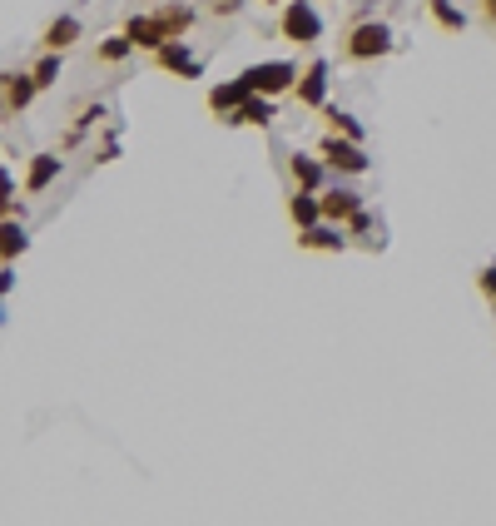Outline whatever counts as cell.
I'll return each instance as SVG.
<instances>
[{
  "mask_svg": "<svg viewBox=\"0 0 496 526\" xmlns=\"http://www.w3.org/2000/svg\"><path fill=\"white\" fill-rule=\"evenodd\" d=\"M25 249H30V234H25L15 219H5V229H0V259L15 263L20 254H25Z\"/></svg>",
  "mask_w": 496,
  "mask_h": 526,
  "instance_id": "d6986e66",
  "label": "cell"
},
{
  "mask_svg": "<svg viewBox=\"0 0 496 526\" xmlns=\"http://www.w3.org/2000/svg\"><path fill=\"white\" fill-rule=\"evenodd\" d=\"M60 169H65V159L60 154H35L30 159V169H25V194L35 199V194H45L55 179H60Z\"/></svg>",
  "mask_w": 496,
  "mask_h": 526,
  "instance_id": "5bb4252c",
  "label": "cell"
},
{
  "mask_svg": "<svg viewBox=\"0 0 496 526\" xmlns=\"http://www.w3.org/2000/svg\"><path fill=\"white\" fill-rule=\"evenodd\" d=\"M124 35H129L139 50H149V55L169 45V40H164V30H159V20H154V10H149V15H129V20H124Z\"/></svg>",
  "mask_w": 496,
  "mask_h": 526,
  "instance_id": "2e32d148",
  "label": "cell"
},
{
  "mask_svg": "<svg viewBox=\"0 0 496 526\" xmlns=\"http://www.w3.org/2000/svg\"><path fill=\"white\" fill-rule=\"evenodd\" d=\"M80 35H85L80 15H55V20L40 30V50H55V55H65V50H70Z\"/></svg>",
  "mask_w": 496,
  "mask_h": 526,
  "instance_id": "7c38bea8",
  "label": "cell"
},
{
  "mask_svg": "<svg viewBox=\"0 0 496 526\" xmlns=\"http://www.w3.org/2000/svg\"><path fill=\"white\" fill-rule=\"evenodd\" d=\"M427 10H432V20L447 30V35H457V30H467V15L452 5V0H427Z\"/></svg>",
  "mask_w": 496,
  "mask_h": 526,
  "instance_id": "44dd1931",
  "label": "cell"
},
{
  "mask_svg": "<svg viewBox=\"0 0 496 526\" xmlns=\"http://www.w3.org/2000/svg\"><path fill=\"white\" fill-rule=\"evenodd\" d=\"M244 100H253V90H248L244 80H239V75H234V80H224V85H214V90H209V100H204V105H209V110H214V115H219V120H229V115H234V110H239V105H244Z\"/></svg>",
  "mask_w": 496,
  "mask_h": 526,
  "instance_id": "4fadbf2b",
  "label": "cell"
},
{
  "mask_svg": "<svg viewBox=\"0 0 496 526\" xmlns=\"http://www.w3.org/2000/svg\"><path fill=\"white\" fill-rule=\"evenodd\" d=\"M278 35H283L288 45L313 50V45L323 40V10H318L313 0H288L283 15H278Z\"/></svg>",
  "mask_w": 496,
  "mask_h": 526,
  "instance_id": "3957f363",
  "label": "cell"
},
{
  "mask_svg": "<svg viewBox=\"0 0 496 526\" xmlns=\"http://www.w3.org/2000/svg\"><path fill=\"white\" fill-rule=\"evenodd\" d=\"M482 15H487V20L496 25V0H482Z\"/></svg>",
  "mask_w": 496,
  "mask_h": 526,
  "instance_id": "4316f807",
  "label": "cell"
},
{
  "mask_svg": "<svg viewBox=\"0 0 496 526\" xmlns=\"http://www.w3.org/2000/svg\"><path fill=\"white\" fill-rule=\"evenodd\" d=\"M318 154H323V164H328L333 174H368L372 169L368 149H363L358 139H343V134H323V139H318Z\"/></svg>",
  "mask_w": 496,
  "mask_h": 526,
  "instance_id": "277c9868",
  "label": "cell"
},
{
  "mask_svg": "<svg viewBox=\"0 0 496 526\" xmlns=\"http://www.w3.org/2000/svg\"><path fill=\"white\" fill-rule=\"evenodd\" d=\"M288 174H293V189H313V194L328 189V164H323V154H303V149H293Z\"/></svg>",
  "mask_w": 496,
  "mask_h": 526,
  "instance_id": "9c48e42d",
  "label": "cell"
},
{
  "mask_svg": "<svg viewBox=\"0 0 496 526\" xmlns=\"http://www.w3.org/2000/svg\"><path fill=\"white\" fill-rule=\"evenodd\" d=\"M0 90H5V115H20V110H30V100L40 95V85H35V75H30V70H5Z\"/></svg>",
  "mask_w": 496,
  "mask_h": 526,
  "instance_id": "8fae6325",
  "label": "cell"
},
{
  "mask_svg": "<svg viewBox=\"0 0 496 526\" xmlns=\"http://www.w3.org/2000/svg\"><path fill=\"white\" fill-rule=\"evenodd\" d=\"M154 20H159V30H164V40H184V35L194 30V20H199V10H194V5H184V0H164V5L154 10Z\"/></svg>",
  "mask_w": 496,
  "mask_h": 526,
  "instance_id": "30bf717a",
  "label": "cell"
},
{
  "mask_svg": "<svg viewBox=\"0 0 496 526\" xmlns=\"http://www.w3.org/2000/svg\"><path fill=\"white\" fill-rule=\"evenodd\" d=\"M348 234H353V239H363V244H382V239H372V234H377V219H372L368 209L348 219Z\"/></svg>",
  "mask_w": 496,
  "mask_h": 526,
  "instance_id": "cb8c5ba5",
  "label": "cell"
},
{
  "mask_svg": "<svg viewBox=\"0 0 496 526\" xmlns=\"http://www.w3.org/2000/svg\"><path fill=\"white\" fill-rule=\"evenodd\" d=\"M288 219H293V229H313V224H323V194H313V189H293V194H288Z\"/></svg>",
  "mask_w": 496,
  "mask_h": 526,
  "instance_id": "9a60e30c",
  "label": "cell"
},
{
  "mask_svg": "<svg viewBox=\"0 0 496 526\" xmlns=\"http://www.w3.org/2000/svg\"><path fill=\"white\" fill-rule=\"evenodd\" d=\"M363 209H368V199H363L358 189H343V184H328V189H323V219H328V224H343V229H348V219L363 214Z\"/></svg>",
  "mask_w": 496,
  "mask_h": 526,
  "instance_id": "52a82bcc",
  "label": "cell"
},
{
  "mask_svg": "<svg viewBox=\"0 0 496 526\" xmlns=\"http://www.w3.org/2000/svg\"><path fill=\"white\" fill-rule=\"evenodd\" d=\"M477 288H482V298L496 308V263H487V268H477Z\"/></svg>",
  "mask_w": 496,
  "mask_h": 526,
  "instance_id": "d4e9b609",
  "label": "cell"
},
{
  "mask_svg": "<svg viewBox=\"0 0 496 526\" xmlns=\"http://www.w3.org/2000/svg\"><path fill=\"white\" fill-rule=\"evenodd\" d=\"M258 5H288V0H258Z\"/></svg>",
  "mask_w": 496,
  "mask_h": 526,
  "instance_id": "83f0119b",
  "label": "cell"
},
{
  "mask_svg": "<svg viewBox=\"0 0 496 526\" xmlns=\"http://www.w3.org/2000/svg\"><path fill=\"white\" fill-rule=\"evenodd\" d=\"M154 65L164 75H179V80H199L204 75V60L189 50V40H169L164 50H154Z\"/></svg>",
  "mask_w": 496,
  "mask_h": 526,
  "instance_id": "8992f818",
  "label": "cell"
},
{
  "mask_svg": "<svg viewBox=\"0 0 496 526\" xmlns=\"http://www.w3.org/2000/svg\"><path fill=\"white\" fill-rule=\"evenodd\" d=\"M273 120H278V105H273V100H263V95H253V100H244V105H239L224 125H229V130H239V125H258V130H263V125H273Z\"/></svg>",
  "mask_w": 496,
  "mask_h": 526,
  "instance_id": "e0dca14e",
  "label": "cell"
},
{
  "mask_svg": "<svg viewBox=\"0 0 496 526\" xmlns=\"http://www.w3.org/2000/svg\"><path fill=\"white\" fill-rule=\"evenodd\" d=\"M298 65L293 60H258V65H248L239 70V80H244L253 95H263V100H278V95H293L298 90Z\"/></svg>",
  "mask_w": 496,
  "mask_h": 526,
  "instance_id": "7a4b0ae2",
  "label": "cell"
},
{
  "mask_svg": "<svg viewBox=\"0 0 496 526\" xmlns=\"http://www.w3.org/2000/svg\"><path fill=\"white\" fill-rule=\"evenodd\" d=\"M30 75H35V85H40V90H50V85L60 80V55H55V50H40V60H35V70H30Z\"/></svg>",
  "mask_w": 496,
  "mask_h": 526,
  "instance_id": "7402d4cb",
  "label": "cell"
},
{
  "mask_svg": "<svg viewBox=\"0 0 496 526\" xmlns=\"http://www.w3.org/2000/svg\"><path fill=\"white\" fill-rule=\"evenodd\" d=\"M244 5L248 0H209V15H214V20H234Z\"/></svg>",
  "mask_w": 496,
  "mask_h": 526,
  "instance_id": "484cf974",
  "label": "cell"
},
{
  "mask_svg": "<svg viewBox=\"0 0 496 526\" xmlns=\"http://www.w3.org/2000/svg\"><path fill=\"white\" fill-rule=\"evenodd\" d=\"M392 50H397V40H392V30L382 20H358L343 35V60H353V65H372V60H382Z\"/></svg>",
  "mask_w": 496,
  "mask_h": 526,
  "instance_id": "6da1fadb",
  "label": "cell"
},
{
  "mask_svg": "<svg viewBox=\"0 0 496 526\" xmlns=\"http://www.w3.org/2000/svg\"><path fill=\"white\" fill-rule=\"evenodd\" d=\"M323 125H328V134H343V139H358V144H363V125H358V115H348V110H338V105L323 110Z\"/></svg>",
  "mask_w": 496,
  "mask_h": 526,
  "instance_id": "ffe728a7",
  "label": "cell"
},
{
  "mask_svg": "<svg viewBox=\"0 0 496 526\" xmlns=\"http://www.w3.org/2000/svg\"><path fill=\"white\" fill-rule=\"evenodd\" d=\"M293 100H298L303 110H328V60H323V55H313V60L303 65Z\"/></svg>",
  "mask_w": 496,
  "mask_h": 526,
  "instance_id": "5b68a950",
  "label": "cell"
},
{
  "mask_svg": "<svg viewBox=\"0 0 496 526\" xmlns=\"http://www.w3.org/2000/svg\"><path fill=\"white\" fill-rule=\"evenodd\" d=\"M100 120H105V105H85V110L75 115L70 134H65V144H80V139H85V130H90V125H100Z\"/></svg>",
  "mask_w": 496,
  "mask_h": 526,
  "instance_id": "603a6c76",
  "label": "cell"
},
{
  "mask_svg": "<svg viewBox=\"0 0 496 526\" xmlns=\"http://www.w3.org/2000/svg\"><path fill=\"white\" fill-rule=\"evenodd\" d=\"M348 239H353V234H348L343 224H328V219L313 224V229H298V249H308V254H343Z\"/></svg>",
  "mask_w": 496,
  "mask_h": 526,
  "instance_id": "ba28073f",
  "label": "cell"
},
{
  "mask_svg": "<svg viewBox=\"0 0 496 526\" xmlns=\"http://www.w3.org/2000/svg\"><path fill=\"white\" fill-rule=\"evenodd\" d=\"M134 50H139V45H134V40H129V35H105V40H100V50H95V60H100V65H124V60H129V55H134Z\"/></svg>",
  "mask_w": 496,
  "mask_h": 526,
  "instance_id": "ac0fdd59",
  "label": "cell"
}]
</instances>
